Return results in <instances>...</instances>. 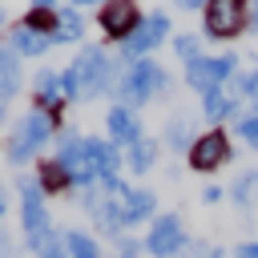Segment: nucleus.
<instances>
[{"label":"nucleus","instance_id":"obj_30","mask_svg":"<svg viewBox=\"0 0 258 258\" xmlns=\"http://www.w3.org/2000/svg\"><path fill=\"white\" fill-rule=\"evenodd\" d=\"M210 250H214V246H210V242H206V238H198V234H189V238H185V246H181V254H177V258H210Z\"/></svg>","mask_w":258,"mask_h":258},{"label":"nucleus","instance_id":"obj_8","mask_svg":"<svg viewBox=\"0 0 258 258\" xmlns=\"http://www.w3.org/2000/svg\"><path fill=\"white\" fill-rule=\"evenodd\" d=\"M52 157L73 173V185L77 189H89V185H97V169H93V161H89V149H85V133H77V129H60L56 133V141H52Z\"/></svg>","mask_w":258,"mask_h":258},{"label":"nucleus","instance_id":"obj_11","mask_svg":"<svg viewBox=\"0 0 258 258\" xmlns=\"http://www.w3.org/2000/svg\"><path fill=\"white\" fill-rule=\"evenodd\" d=\"M141 20H145V12H141L137 0H105L97 8V24H101V32H105L109 44H125L141 28Z\"/></svg>","mask_w":258,"mask_h":258},{"label":"nucleus","instance_id":"obj_2","mask_svg":"<svg viewBox=\"0 0 258 258\" xmlns=\"http://www.w3.org/2000/svg\"><path fill=\"white\" fill-rule=\"evenodd\" d=\"M60 129H64V125L52 121L48 113L24 109V113L8 125V133H4V161H8L12 169H24L28 161L40 157V149H48V141H56Z\"/></svg>","mask_w":258,"mask_h":258},{"label":"nucleus","instance_id":"obj_32","mask_svg":"<svg viewBox=\"0 0 258 258\" xmlns=\"http://www.w3.org/2000/svg\"><path fill=\"white\" fill-rule=\"evenodd\" d=\"M222 198H226V189H222V185H218V181H210V185H206V189H202V206H218V202H222Z\"/></svg>","mask_w":258,"mask_h":258},{"label":"nucleus","instance_id":"obj_19","mask_svg":"<svg viewBox=\"0 0 258 258\" xmlns=\"http://www.w3.org/2000/svg\"><path fill=\"white\" fill-rule=\"evenodd\" d=\"M8 48H12L20 60H36V56L52 52V36L32 32V28H24V24L16 20V24H12V32H8Z\"/></svg>","mask_w":258,"mask_h":258},{"label":"nucleus","instance_id":"obj_22","mask_svg":"<svg viewBox=\"0 0 258 258\" xmlns=\"http://www.w3.org/2000/svg\"><path fill=\"white\" fill-rule=\"evenodd\" d=\"M226 194H230V202H234L242 214H250L254 202H258V165H246V169L234 177V185H230Z\"/></svg>","mask_w":258,"mask_h":258},{"label":"nucleus","instance_id":"obj_13","mask_svg":"<svg viewBox=\"0 0 258 258\" xmlns=\"http://www.w3.org/2000/svg\"><path fill=\"white\" fill-rule=\"evenodd\" d=\"M202 137V129H198V117L189 113V109H173L169 117H165V125H161V145L169 149V153H177V157H185L189 149H194V141Z\"/></svg>","mask_w":258,"mask_h":258},{"label":"nucleus","instance_id":"obj_21","mask_svg":"<svg viewBox=\"0 0 258 258\" xmlns=\"http://www.w3.org/2000/svg\"><path fill=\"white\" fill-rule=\"evenodd\" d=\"M157 153H161V141L157 137H141L125 149V173L129 177H145L153 165H157Z\"/></svg>","mask_w":258,"mask_h":258},{"label":"nucleus","instance_id":"obj_27","mask_svg":"<svg viewBox=\"0 0 258 258\" xmlns=\"http://www.w3.org/2000/svg\"><path fill=\"white\" fill-rule=\"evenodd\" d=\"M202 32H177L173 40H169V48H173V56L181 60V64H189V60H198V56H206L202 52Z\"/></svg>","mask_w":258,"mask_h":258},{"label":"nucleus","instance_id":"obj_10","mask_svg":"<svg viewBox=\"0 0 258 258\" xmlns=\"http://www.w3.org/2000/svg\"><path fill=\"white\" fill-rule=\"evenodd\" d=\"M234 161V137L226 129H202V137L194 141V149L185 153V165L194 173H218L222 165Z\"/></svg>","mask_w":258,"mask_h":258},{"label":"nucleus","instance_id":"obj_24","mask_svg":"<svg viewBox=\"0 0 258 258\" xmlns=\"http://www.w3.org/2000/svg\"><path fill=\"white\" fill-rule=\"evenodd\" d=\"M24 250H28L32 258H69V246H64V230H56V226H48L44 234L28 238V242H24Z\"/></svg>","mask_w":258,"mask_h":258},{"label":"nucleus","instance_id":"obj_31","mask_svg":"<svg viewBox=\"0 0 258 258\" xmlns=\"http://www.w3.org/2000/svg\"><path fill=\"white\" fill-rule=\"evenodd\" d=\"M113 250H117V254H125V258H137V254H141V238H133V234H121V238L113 242Z\"/></svg>","mask_w":258,"mask_h":258},{"label":"nucleus","instance_id":"obj_17","mask_svg":"<svg viewBox=\"0 0 258 258\" xmlns=\"http://www.w3.org/2000/svg\"><path fill=\"white\" fill-rule=\"evenodd\" d=\"M85 149H89V161H93V169H97V181H105V177H113V173L125 169V153H121L109 137H89V133H85Z\"/></svg>","mask_w":258,"mask_h":258},{"label":"nucleus","instance_id":"obj_28","mask_svg":"<svg viewBox=\"0 0 258 258\" xmlns=\"http://www.w3.org/2000/svg\"><path fill=\"white\" fill-rule=\"evenodd\" d=\"M230 129H234V137H238V141H242L246 149H254V153H258V113H254V109L238 113Z\"/></svg>","mask_w":258,"mask_h":258},{"label":"nucleus","instance_id":"obj_39","mask_svg":"<svg viewBox=\"0 0 258 258\" xmlns=\"http://www.w3.org/2000/svg\"><path fill=\"white\" fill-rule=\"evenodd\" d=\"M36 8H60V0H32Z\"/></svg>","mask_w":258,"mask_h":258},{"label":"nucleus","instance_id":"obj_40","mask_svg":"<svg viewBox=\"0 0 258 258\" xmlns=\"http://www.w3.org/2000/svg\"><path fill=\"white\" fill-rule=\"evenodd\" d=\"M4 121H8V101L0 97V125H4Z\"/></svg>","mask_w":258,"mask_h":258},{"label":"nucleus","instance_id":"obj_7","mask_svg":"<svg viewBox=\"0 0 258 258\" xmlns=\"http://www.w3.org/2000/svg\"><path fill=\"white\" fill-rule=\"evenodd\" d=\"M238 69H242L238 52H214V56H198V60L181 64V81L202 97V93H210V89H226Z\"/></svg>","mask_w":258,"mask_h":258},{"label":"nucleus","instance_id":"obj_26","mask_svg":"<svg viewBox=\"0 0 258 258\" xmlns=\"http://www.w3.org/2000/svg\"><path fill=\"white\" fill-rule=\"evenodd\" d=\"M64 246H69V258H101V246L89 230H64Z\"/></svg>","mask_w":258,"mask_h":258},{"label":"nucleus","instance_id":"obj_37","mask_svg":"<svg viewBox=\"0 0 258 258\" xmlns=\"http://www.w3.org/2000/svg\"><path fill=\"white\" fill-rule=\"evenodd\" d=\"M250 32H258V0H250Z\"/></svg>","mask_w":258,"mask_h":258},{"label":"nucleus","instance_id":"obj_6","mask_svg":"<svg viewBox=\"0 0 258 258\" xmlns=\"http://www.w3.org/2000/svg\"><path fill=\"white\" fill-rule=\"evenodd\" d=\"M169 32H173L169 12H165V8H149L145 20H141V28H137L125 44H117V60H145V56H153L161 44L173 40Z\"/></svg>","mask_w":258,"mask_h":258},{"label":"nucleus","instance_id":"obj_5","mask_svg":"<svg viewBox=\"0 0 258 258\" xmlns=\"http://www.w3.org/2000/svg\"><path fill=\"white\" fill-rule=\"evenodd\" d=\"M242 32H250V0H210L202 8L206 40H238Z\"/></svg>","mask_w":258,"mask_h":258},{"label":"nucleus","instance_id":"obj_38","mask_svg":"<svg viewBox=\"0 0 258 258\" xmlns=\"http://www.w3.org/2000/svg\"><path fill=\"white\" fill-rule=\"evenodd\" d=\"M210 258H234V254H230L226 246H214V250H210Z\"/></svg>","mask_w":258,"mask_h":258},{"label":"nucleus","instance_id":"obj_35","mask_svg":"<svg viewBox=\"0 0 258 258\" xmlns=\"http://www.w3.org/2000/svg\"><path fill=\"white\" fill-rule=\"evenodd\" d=\"M64 4H73V8H81V12H85V8H101L105 0H64Z\"/></svg>","mask_w":258,"mask_h":258},{"label":"nucleus","instance_id":"obj_20","mask_svg":"<svg viewBox=\"0 0 258 258\" xmlns=\"http://www.w3.org/2000/svg\"><path fill=\"white\" fill-rule=\"evenodd\" d=\"M32 173H36V185L44 189V198H56V194H73V189H77V185H73V173H69L56 157H40Z\"/></svg>","mask_w":258,"mask_h":258},{"label":"nucleus","instance_id":"obj_41","mask_svg":"<svg viewBox=\"0 0 258 258\" xmlns=\"http://www.w3.org/2000/svg\"><path fill=\"white\" fill-rule=\"evenodd\" d=\"M4 20H8V12H4V4H0V28H4Z\"/></svg>","mask_w":258,"mask_h":258},{"label":"nucleus","instance_id":"obj_36","mask_svg":"<svg viewBox=\"0 0 258 258\" xmlns=\"http://www.w3.org/2000/svg\"><path fill=\"white\" fill-rule=\"evenodd\" d=\"M4 218H8V189L0 185V222H4Z\"/></svg>","mask_w":258,"mask_h":258},{"label":"nucleus","instance_id":"obj_15","mask_svg":"<svg viewBox=\"0 0 258 258\" xmlns=\"http://www.w3.org/2000/svg\"><path fill=\"white\" fill-rule=\"evenodd\" d=\"M198 109H202V121H206L210 129H222L226 121H234L238 113H246L242 101H234L226 89H210V93H202V97H198Z\"/></svg>","mask_w":258,"mask_h":258},{"label":"nucleus","instance_id":"obj_16","mask_svg":"<svg viewBox=\"0 0 258 258\" xmlns=\"http://www.w3.org/2000/svg\"><path fill=\"white\" fill-rule=\"evenodd\" d=\"M121 214H125V222L129 226H141V222H153L161 210H157V194L149 189V185H129L121 198Z\"/></svg>","mask_w":258,"mask_h":258},{"label":"nucleus","instance_id":"obj_9","mask_svg":"<svg viewBox=\"0 0 258 258\" xmlns=\"http://www.w3.org/2000/svg\"><path fill=\"white\" fill-rule=\"evenodd\" d=\"M185 222H181V214L177 210H165V214H157L153 222H149V230H145V238H141V250L149 254V258H177L181 254V246H185Z\"/></svg>","mask_w":258,"mask_h":258},{"label":"nucleus","instance_id":"obj_12","mask_svg":"<svg viewBox=\"0 0 258 258\" xmlns=\"http://www.w3.org/2000/svg\"><path fill=\"white\" fill-rule=\"evenodd\" d=\"M64 89H60V69H36L32 77V109L48 113L52 121L64 125Z\"/></svg>","mask_w":258,"mask_h":258},{"label":"nucleus","instance_id":"obj_33","mask_svg":"<svg viewBox=\"0 0 258 258\" xmlns=\"http://www.w3.org/2000/svg\"><path fill=\"white\" fill-rule=\"evenodd\" d=\"M230 254H234V258H258V238H254V242H238Z\"/></svg>","mask_w":258,"mask_h":258},{"label":"nucleus","instance_id":"obj_4","mask_svg":"<svg viewBox=\"0 0 258 258\" xmlns=\"http://www.w3.org/2000/svg\"><path fill=\"white\" fill-rule=\"evenodd\" d=\"M16 218H20L24 242L36 238V234H44V230L52 226V218H48V198H44V189L36 185V173H28V169H16Z\"/></svg>","mask_w":258,"mask_h":258},{"label":"nucleus","instance_id":"obj_25","mask_svg":"<svg viewBox=\"0 0 258 258\" xmlns=\"http://www.w3.org/2000/svg\"><path fill=\"white\" fill-rule=\"evenodd\" d=\"M20 56L8 48V44H0V97L4 101H12L16 93H20Z\"/></svg>","mask_w":258,"mask_h":258},{"label":"nucleus","instance_id":"obj_14","mask_svg":"<svg viewBox=\"0 0 258 258\" xmlns=\"http://www.w3.org/2000/svg\"><path fill=\"white\" fill-rule=\"evenodd\" d=\"M105 137L125 153L133 141H141L145 137V125H141V113H133V109H125V105H109V113H105Z\"/></svg>","mask_w":258,"mask_h":258},{"label":"nucleus","instance_id":"obj_43","mask_svg":"<svg viewBox=\"0 0 258 258\" xmlns=\"http://www.w3.org/2000/svg\"><path fill=\"white\" fill-rule=\"evenodd\" d=\"M113 258H125V254H113Z\"/></svg>","mask_w":258,"mask_h":258},{"label":"nucleus","instance_id":"obj_23","mask_svg":"<svg viewBox=\"0 0 258 258\" xmlns=\"http://www.w3.org/2000/svg\"><path fill=\"white\" fill-rule=\"evenodd\" d=\"M226 93L234 97V101H258V56H250L234 77H230V85H226Z\"/></svg>","mask_w":258,"mask_h":258},{"label":"nucleus","instance_id":"obj_29","mask_svg":"<svg viewBox=\"0 0 258 258\" xmlns=\"http://www.w3.org/2000/svg\"><path fill=\"white\" fill-rule=\"evenodd\" d=\"M20 24L24 28H32V32H44V36H52V28H56V8H28L24 16H20Z\"/></svg>","mask_w":258,"mask_h":258},{"label":"nucleus","instance_id":"obj_18","mask_svg":"<svg viewBox=\"0 0 258 258\" xmlns=\"http://www.w3.org/2000/svg\"><path fill=\"white\" fill-rule=\"evenodd\" d=\"M85 32H89L85 12L73 8V4H60V8H56V28H52V48H60V44H81Z\"/></svg>","mask_w":258,"mask_h":258},{"label":"nucleus","instance_id":"obj_3","mask_svg":"<svg viewBox=\"0 0 258 258\" xmlns=\"http://www.w3.org/2000/svg\"><path fill=\"white\" fill-rule=\"evenodd\" d=\"M69 73L77 77V89H81V101H97V97H109L117 77H121V60L105 52V44H81L77 56L69 60Z\"/></svg>","mask_w":258,"mask_h":258},{"label":"nucleus","instance_id":"obj_1","mask_svg":"<svg viewBox=\"0 0 258 258\" xmlns=\"http://www.w3.org/2000/svg\"><path fill=\"white\" fill-rule=\"evenodd\" d=\"M169 93H173V73L165 64H157L153 56H145V60H121V77L109 97H113V105H125L137 113L153 97H169Z\"/></svg>","mask_w":258,"mask_h":258},{"label":"nucleus","instance_id":"obj_34","mask_svg":"<svg viewBox=\"0 0 258 258\" xmlns=\"http://www.w3.org/2000/svg\"><path fill=\"white\" fill-rule=\"evenodd\" d=\"M173 4H177V12H202L210 0H173Z\"/></svg>","mask_w":258,"mask_h":258},{"label":"nucleus","instance_id":"obj_42","mask_svg":"<svg viewBox=\"0 0 258 258\" xmlns=\"http://www.w3.org/2000/svg\"><path fill=\"white\" fill-rule=\"evenodd\" d=\"M250 109H254V113H258V101H254V105H250Z\"/></svg>","mask_w":258,"mask_h":258}]
</instances>
